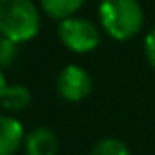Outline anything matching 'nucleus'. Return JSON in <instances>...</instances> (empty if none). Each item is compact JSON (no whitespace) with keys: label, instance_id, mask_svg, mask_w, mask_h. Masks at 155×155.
Masks as SVG:
<instances>
[{"label":"nucleus","instance_id":"nucleus-12","mask_svg":"<svg viewBox=\"0 0 155 155\" xmlns=\"http://www.w3.org/2000/svg\"><path fill=\"white\" fill-rule=\"evenodd\" d=\"M6 87H8V84H6V79H4V75H2V69H0V98H2Z\"/></svg>","mask_w":155,"mask_h":155},{"label":"nucleus","instance_id":"nucleus-4","mask_svg":"<svg viewBox=\"0 0 155 155\" xmlns=\"http://www.w3.org/2000/svg\"><path fill=\"white\" fill-rule=\"evenodd\" d=\"M92 91V79L83 67L67 65L57 77V92L69 102H79L87 98Z\"/></svg>","mask_w":155,"mask_h":155},{"label":"nucleus","instance_id":"nucleus-2","mask_svg":"<svg viewBox=\"0 0 155 155\" xmlns=\"http://www.w3.org/2000/svg\"><path fill=\"white\" fill-rule=\"evenodd\" d=\"M39 24V10L31 0H0V35L24 43L38 35Z\"/></svg>","mask_w":155,"mask_h":155},{"label":"nucleus","instance_id":"nucleus-6","mask_svg":"<svg viewBox=\"0 0 155 155\" xmlns=\"http://www.w3.org/2000/svg\"><path fill=\"white\" fill-rule=\"evenodd\" d=\"M24 149L26 155H57L59 140L49 128H35L30 134H26Z\"/></svg>","mask_w":155,"mask_h":155},{"label":"nucleus","instance_id":"nucleus-3","mask_svg":"<svg viewBox=\"0 0 155 155\" xmlns=\"http://www.w3.org/2000/svg\"><path fill=\"white\" fill-rule=\"evenodd\" d=\"M57 34H59L61 43L75 53H88L100 43V31L94 26V22L79 18V16L61 20Z\"/></svg>","mask_w":155,"mask_h":155},{"label":"nucleus","instance_id":"nucleus-10","mask_svg":"<svg viewBox=\"0 0 155 155\" xmlns=\"http://www.w3.org/2000/svg\"><path fill=\"white\" fill-rule=\"evenodd\" d=\"M18 45L20 43L12 41V39L0 35V69L2 67H10L18 57Z\"/></svg>","mask_w":155,"mask_h":155},{"label":"nucleus","instance_id":"nucleus-1","mask_svg":"<svg viewBox=\"0 0 155 155\" xmlns=\"http://www.w3.org/2000/svg\"><path fill=\"white\" fill-rule=\"evenodd\" d=\"M98 18L104 31L114 39H130L143 26V10L137 0H100Z\"/></svg>","mask_w":155,"mask_h":155},{"label":"nucleus","instance_id":"nucleus-7","mask_svg":"<svg viewBox=\"0 0 155 155\" xmlns=\"http://www.w3.org/2000/svg\"><path fill=\"white\" fill-rule=\"evenodd\" d=\"M30 100H31V94L26 84H8L2 98H0V104L8 112H22V110L28 108Z\"/></svg>","mask_w":155,"mask_h":155},{"label":"nucleus","instance_id":"nucleus-5","mask_svg":"<svg viewBox=\"0 0 155 155\" xmlns=\"http://www.w3.org/2000/svg\"><path fill=\"white\" fill-rule=\"evenodd\" d=\"M26 134L16 118L0 114V155H14L24 145Z\"/></svg>","mask_w":155,"mask_h":155},{"label":"nucleus","instance_id":"nucleus-11","mask_svg":"<svg viewBox=\"0 0 155 155\" xmlns=\"http://www.w3.org/2000/svg\"><path fill=\"white\" fill-rule=\"evenodd\" d=\"M143 47H145V57H147L149 65L155 67V28L145 35V45Z\"/></svg>","mask_w":155,"mask_h":155},{"label":"nucleus","instance_id":"nucleus-9","mask_svg":"<svg viewBox=\"0 0 155 155\" xmlns=\"http://www.w3.org/2000/svg\"><path fill=\"white\" fill-rule=\"evenodd\" d=\"M91 155H130V149L116 137H104L92 147Z\"/></svg>","mask_w":155,"mask_h":155},{"label":"nucleus","instance_id":"nucleus-8","mask_svg":"<svg viewBox=\"0 0 155 155\" xmlns=\"http://www.w3.org/2000/svg\"><path fill=\"white\" fill-rule=\"evenodd\" d=\"M43 12L55 20H65L75 16L83 8L84 0H39Z\"/></svg>","mask_w":155,"mask_h":155}]
</instances>
